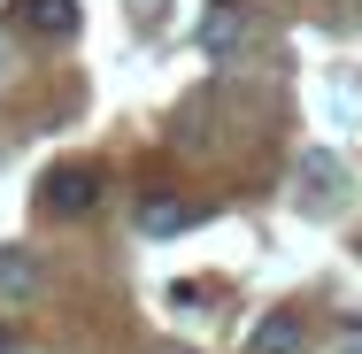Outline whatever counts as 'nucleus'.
<instances>
[{
  "instance_id": "obj_1",
  "label": "nucleus",
  "mask_w": 362,
  "mask_h": 354,
  "mask_svg": "<svg viewBox=\"0 0 362 354\" xmlns=\"http://www.w3.org/2000/svg\"><path fill=\"white\" fill-rule=\"evenodd\" d=\"M247 23H255V16H247V0H209V16L193 23V47H201L209 62H223V54H239V47H247Z\"/></svg>"
},
{
  "instance_id": "obj_2",
  "label": "nucleus",
  "mask_w": 362,
  "mask_h": 354,
  "mask_svg": "<svg viewBox=\"0 0 362 354\" xmlns=\"http://www.w3.org/2000/svg\"><path fill=\"white\" fill-rule=\"evenodd\" d=\"M47 208H54V216H93V208H100V170H93V162L54 170V177H47Z\"/></svg>"
},
{
  "instance_id": "obj_3",
  "label": "nucleus",
  "mask_w": 362,
  "mask_h": 354,
  "mask_svg": "<svg viewBox=\"0 0 362 354\" xmlns=\"http://www.w3.org/2000/svg\"><path fill=\"white\" fill-rule=\"evenodd\" d=\"M300 201L308 208H339L347 201V162L339 154H300Z\"/></svg>"
},
{
  "instance_id": "obj_4",
  "label": "nucleus",
  "mask_w": 362,
  "mask_h": 354,
  "mask_svg": "<svg viewBox=\"0 0 362 354\" xmlns=\"http://www.w3.org/2000/svg\"><path fill=\"white\" fill-rule=\"evenodd\" d=\"M239 354H308V331H300V316L278 308V316H262V324L247 331V347H239Z\"/></svg>"
},
{
  "instance_id": "obj_5",
  "label": "nucleus",
  "mask_w": 362,
  "mask_h": 354,
  "mask_svg": "<svg viewBox=\"0 0 362 354\" xmlns=\"http://www.w3.org/2000/svg\"><path fill=\"white\" fill-rule=\"evenodd\" d=\"M0 300H8V308L39 300V262H31L23 247H0Z\"/></svg>"
},
{
  "instance_id": "obj_6",
  "label": "nucleus",
  "mask_w": 362,
  "mask_h": 354,
  "mask_svg": "<svg viewBox=\"0 0 362 354\" xmlns=\"http://www.w3.org/2000/svg\"><path fill=\"white\" fill-rule=\"evenodd\" d=\"M16 16H23L39 39H70L77 31V0H16Z\"/></svg>"
},
{
  "instance_id": "obj_7",
  "label": "nucleus",
  "mask_w": 362,
  "mask_h": 354,
  "mask_svg": "<svg viewBox=\"0 0 362 354\" xmlns=\"http://www.w3.org/2000/svg\"><path fill=\"white\" fill-rule=\"evenodd\" d=\"M185 223H193V208H185L177 193H146L139 201V231L146 239H170V231H185Z\"/></svg>"
},
{
  "instance_id": "obj_8",
  "label": "nucleus",
  "mask_w": 362,
  "mask_h": 354,
  "mask_svg": "<svg viewBox=\"0 0 362 354\" xmlns=\"http://www.w3.org/2000/svg\"><path fill=\"white\" fill-rule=\"evenodd\" d=\"M170 354H185V347H170Z\"/></svg>"
},
{
  "instance_id": "obj_9",
  "label": "nucleus",
  "mask_w": 362,
  "mask_h": 354,
  "mask_svg": "<svg viewBox=\"0 0 362 354\" xmlns=\"http://www.w3.org/2000/svg\"><path fill=\"white\" fill-rule=\"evenodd\" d=\"M0 347H8V339H0Z\"/></svg>"
}]
</instances>
